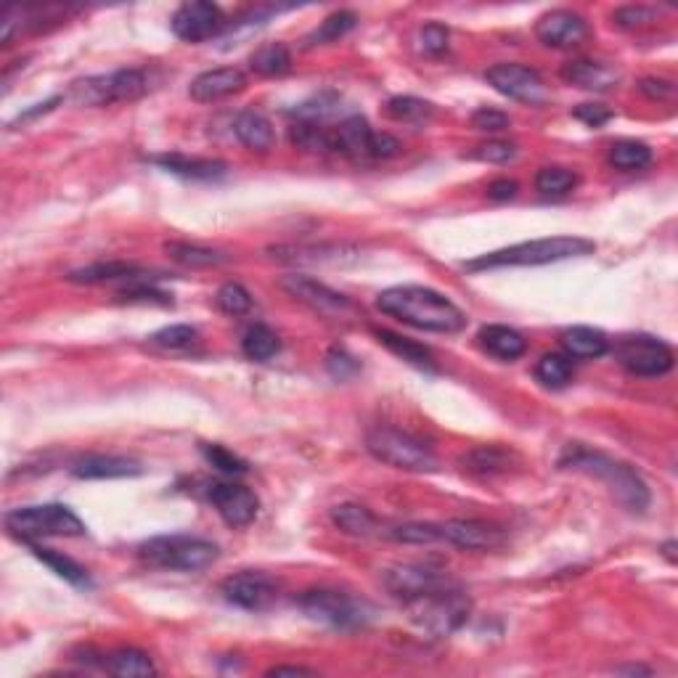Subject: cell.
<instances>
[{"label":"cell","instance_id":"cell-1","mask_svg":"<svg viewBox=\"0 0 678 678\" xmlns=\"http://www.w3.org/2000/svg\"><path fill=\"white\" fill-rule=\"evenodd\" d=\"M377 308L385 316L435 334H459L467 326V313L430 287H392L377 297Z\"/></svg>","mask_w":678,"mask_h":678},{"label":"cell","instance_id":"cell-2","mask_svg":"<svg viewBox=\"0 0 678 678\" xmlns=\"http://www.w3.org/2000/svg\"><path fill=\"white\" fill-rule=\"evenodd\" d=\"M559 469H573V472H581V475L599 480L620 506H626L628 512L644 514L649 504H652L649 485L644 483V477L631 464L612 459V456L602 451H591V448L581 443L567 445L562 456H559Z\"/></svg>","mask_w":678,"mask_h":678},{"label":"cell","instance_id":"cell-3","mask_svg":"<svg viewBox=\"0 0 678 678\" xmlns=\"http://www.w3.org/2000/svg\"><path fill=\"white\" fill-rule=\"evenodd\" d=\"M596 249L591 239L583 236H549V239H533V242L512 244L506 249H496L488 255L464 263L467 271H493V268H533V265H551L570 260V257H586Z\"/></svg>","mask_w":678,"mask_h":678},{"label":"cell","instance_id":"cell-4","mask_svg":"<svg viewBox=\"0 0 678 678\" xmlns=\"http://www.w3.org/2000/svg\"><path fill=\"white\" fill-rule=\"evenodd\" d=\"M406 610L419 631L427 633L430 639H445L467 623L469 612H472V599L456 583H451V586L437 588L432 594L411 599L406 602Z\"/></svg>","mask_w":678,"mask_h":678},{"label":"cell","instance_id":"cell-5","mask_svg":"<svg viewBox=\"0 0 678 678\" xmlns=\"http://www.w3.org/2000/svg\"><path fill=\"white\" fill-rule=\"evenodd\" d=\"M138 554L151 567L178 570V573H199L220 559V549L199 535H157L138 546Z\"/></svg>","mask_w":678,"mask_h":678},{"label":"cell","instance_id":"cell-6","mask_svg":"<svg viewBox=\"0 0 678 678\" xmlns=\"http://www.w3.org/2000/svg\"><path fill=\"white\" fill-rule=\"evenodd\" d=\"M6 528L16 538H22L24 543L38 541V538H51V535H59V538H80V535L88 533L85 522L64 504H40L11 509L6 514Z\"/></svg>","mask_w":678,"mask_h":678},{"label":"cell","instance_id":"cell-7","mask_svg":"<svg viewBox=\"0 0 678 678\" xmlns=\"http://www.w3.org/2000/svg\"><path fill=\"white\" fill-rule=\"evenodd\" d=\"M149 91L144 69H114L109 75H93L77 80L67 98L77 106H109L138 101Z\"/></svg>","mask_w":678,"mask_h":678},{"label":"cell","instance_id":"cell-8","mask_svg":"<svg viewBox=\"0 0 678 678\" xmlns=\"http://www.w3.org/2000/svg\"><path fill=\"white\" fill-rule=\"evenodd\" d=\"M366 451L387 467L406 469V472H430L437 467L435 456L422 440L395 427H374L366 435Z\"/></svg>","mask_w":678,"mask_h":678},{"label":"cell","instance_id":"cell-9","mask_svg":"<svg viewBox=\"0 0 678 678\" xmlns=\"http://www.w3.org/2000/svg\"><path fill=\"white\" fill-rule=\"evenodd\" d=\"M294 604L300 607L302 615L316 623H324L329 628H339V631H350L366 623V604L353 599L345 591H334V588H310L302 591Z\"/></svg>","mask_w":678,"mask_h":678},{"label":"cell","instance_id":"cell-10","mask_svg":"<svg viewBox=\"0 0 678 678\" xmlns=\"http://www.w3.org/2000/svg\"><path fill=\"white\" fill-rule=\"evenodd\" d=\"M615 358L633 377H663L676 363L671 345L649 334H631L620 339L615 345Z\"/></svg>","mask_w":678,"mask_h":678},{"label":"cell","instance_id":"cell-11","mask_svg":"<svg viewBox=\"0 0 678 678\" xmlns=\"http://www.w3.org/2000/svg\"><path fill=\"white\" fill-rule=\"evenodd\" d=\"M281 289L302 302L305 308L324 318H334V321H345V318L355 316V305L350 297H345L337 289L326 287L321 281L310 279V276H300V273H289L281 279Z\"/></svg>","mask_w":678,"mask_h":678},{"label":"cell","instance_id":"cell-12","mask_svg":"<svg viewBox=\"0 0 678 678\" xmlns=\"http://www.w3.org/2000/svg\"><path fill=\"white\" fill-rule=\"evenodd\" d=\"M485 80L493 85V91L512 98V101H520V104L541 106L549 98L543 77L525 64H493L485 72Z\"/></svg>","mask_w":678,"mask_h":678},{"label":"cell","instance_id":"cell-13","mask_svg":"<svg viewBox=\"0 0 678 678\" xmlns=\"http://www.w3.org/2000/svg\"><path fill=\"white\" fill-rule=\"evenodd\" d=\"M220 594L239 610L263 612L279 599V583L260 570H242V573L228 575L226 581L220 583Z\"/></svg>","mask_w":678,"mask_h":678},{"label":"cell","instance_id":"cell-14","mask_svg":"<svg viewBox=\"0 0 678 678\" xmlns=\"http://www.w3.org/2000/svg\"><path fill=\"white\" fill-rule=\"evenodd\" d=\"M226 16L220 11V6L207 3V0H191L178 6V11L170 19L175 38H181L183 43H202L226 30Z\"/></svg>","mask_w":678,"mask_h":678},{"label":"cell","instance_id":"cell-15","mask_svg":"<svg viewBox=\"0 0 678 678\" xmlns=\"http://www.w3.org/2000/svg\"><path fill=\"white\" fill-rule=\"evenodd\" d=\"M382 581H385L387 591L403 604L453 583L443 570H435L430 565H395L390 570H385Z\"/></svg>","mask_w":678,"mask_h":678},{"label":"cell","instance_id":"cell-16","mask_svg":"<svg viewBox=\"0 0 678 678\" xmlns=\"http://www.w3.org/2000/svg\"><path fill=\"white\" fill-rule=\"evenodd\" d=\"M207 498L220 514V520L226 522L228 528H247L252 525L260 512V498L255 490L239 483H212L207 488Z\"/></svg>","mask_w":678,"mask_h":678},{"label":"cell","instance_id":"cell-17","mask_svg":"<svg viewBox=\"0 0 678 678\" xmlns=\"http://www.w3.org/2000/svg\"><path fill=\"white\" fill-rule=\"evenodd\" d=\"M591 35L588 22L581 14L557 8L543 14L535 24V38L541 40L546 48H557V51H573V48L583 46Z\"/></svg>","mask_w":678,"mask_h":678},{"label":"cell","instance_id":"cell-18","mask_svg":"<svg viewBox=\"0 0 678 678\" xmlns=\"http://www.w3.org/2000/svg\"><path fill=\"white\" fill-rule=\"evenodd\" d=\"M440 538L467 551L501 549L506 541L504 530L483 520H448L440 525Z\"/></svg>","mask_w":678,"mask_h":678},{"label":"cell","instance_id":"cell-19","mask_svg":"<svg viewBox=\"0 0 678 678\" xmlns=\"http://www.w3.org/2000/svg\"><path fill=\"white\" fill-rule=\"evenodd\" d=\"M247 85L242 69L236 67H218L207 69L202 75H196L189 85V96L199 104H212L220 98H228L239 93Z\"/></svg>","mask_w":678,"mask_h":678},{"label":"cell","instance_id":"cell-20","mask_svg":"<svg viewBox=\"0 0 678 678\" xmlns=\"http://www.w3.org/2000/svg\"><path fill=\"white\" fill-rule=\"evenodd\" d=\"M72 475L77 480H120V477L144 475V467L128 456H112V453H91L72 464Z\"/></svg>","mask_w":678,"mask_h":678},{"label":"cell","instance_id":"cell-21","mask_svg":"<svg viewBox=\"0 0 678 678\" xmlns=\"http://www.w3.org/2000/svg\"><path fill=\"white\" fill-rule=\"evenodd\" d=\"M157 276H151V271L141 268L136 263H125V260H106V263H91L77 268V271L67 273V281L72 284H106V281H128V284H138V281H151Z\"/></svg>","mask_w":678,"mask_h":678},{"label":"cell","instance_id":"cell-22","mask_svg":"<svg viewBox=\"0 0 678 678\" xmlns=\"http://www.w3.org/2000/svg\"><path fill=\"white\" fill-rule=\"evenodd\" d=\"M562 80L575 88H583V91H596L604 93L615 88L620 83V72L610 64H602V61H588V59H575L567 61L562 67Z\"/></svg>","mask_w":678,"mask_h":678},{"label":"cell","instance_id":"cell-23","mask_svg":"<svg viewBox=\"0 0 678 678\" xmlns=\"http://www.w3.org/2000/svg\"><path fill=\"white\" fill-rule=\"evenodd\" d=\"M374 130L361 114H350L332 128V154H342L350 159H369Z\"/></svg>","mask_w":678,"mask_h":678},{"label":"cell","instance_id":"cell-24","mask_svg":"<svg viewBox=\"0 0 678 678\" xmlns=\"http://www.w3.org/2000/svg\"><path fill=\"white\" fill-rule=\"evenodd\" d=\"M149 162L159 165L162 170L189 181H218L226 175V162L220 159H202V157H186V154H157L149 157Z\"/></svg>","mask_w":678,"mask_h":678},{"label":"cell","instance_id":"cell-25","mask_svg":"<svg viewBox=\"0 0 678 678\" xmlns=\"http://www.w3.org/2000/svg\"><path fill=\"white\" fill-rule=\"evenodd\" d=\"M517 461V453L504 448V445H477L459 459L461 469L477 477H496L506 475L512 464Z\"/></svg>","mask_w":678,"mask_h":678},{"label":"cell","instance_id":"cell-26","mask_svg":"<svg viewBox=\"0 0 678 678\" xmlns=\"http://www.w3.org/2000/svg\"><path fill=\"white\" fill-rule=\"evenodd\" d=\"M234 136L239 138V144L247 146L249 151L265 154L271 151L276 144V133H273L271 120L257 109H244L234 117Z\"/></svg>","mask_w":678,"mask_h":678},{"label":"cell","instance_id":"cell-27","mask_svg":"<svg viewBox=\"0 0 678 678\" xmlns=\"http://www.w3.org/2000/svg\"><path fill=\"white\" fill-rule=\"evenodd\" d=\"M477 339H480V345H483L490 355H496L501 361H517V358H522L525 350H528V339L522 337L517 329L504 324L483 326L480 334H477Z\"/></svg>","mask_w":678,"mask_h":678},{"label":"cell","instance_id":"cell-28","mask_svg":"<svg viewBox=\"0 0 678 678\" xmlns=\"http://www.w3.org/2000/svg\"><path fill=\"white\" fill-rule=\"evenodd\" d=\"M271 252L281 263H342L347 257H355V249L345 247V244H321V247L281 244V247H273Z\"/></svg>","mask_w":678,"mask_h":678},{"label":"cell","instance_id":"cell-29","mask_svg":"<svg viewBox=\"0 0 678 678\" xmlns=\"http://www.w3.org/2000/svg\"><path fill=\"white\" fill-rule=\"evenodd\" d=\"M559 342H562V347H565V353L570 358H581V361L602 358L610 350L607 334L599 332V329H591V326H573V329L562 332Z\"/></svg>","mask_w":678,"mask_h":678},{"label":"cell","instance_id":"cell-30","mask_svg":"<svg viewBox=\"0 0 678 678\" xmlns=\"http://www.w3.org/2000/svg\"><path fill=\"white\" fill-rule=\"evenodd\" d=\"M374 337L379 339V345H385L392 355H398L406 363L416 366L422 371H435V355L430 353V347L419 345L414 339L400 337V334L390 332V329H374Z\"/></svg>","mask_w":678,"mask_h":678},{"label":"cell","instance_id":"cell-31","mask_svg":"<svg viewBox=\"0 0 678 678\" xmlns=\"http://www.w3.org/2000/svg\"><path fill=\"white\" fill-rule=\"evenodd\" d=\"M106 673L120 678H146L157 673V665L151 663V657L141 649H114L112 655H106L104 660Z\"/></svg>","mask_w":678,"mask_h":678},{"label":"cell","instance_id":"cell-32","mask_svg":"<svg viewBox=\"0 0 678 678\" xmlns=\"http://www.w3.org/2000/svg\"><path fill=\"white\" fill-rule=\"evenodd\" d=\"M30 549L43 565L51 567L53 573L59 575V578H64L67 583L80 588L91 586V575H88V570H85L83 565H77L72 557H67V554H61V551L56 549H48V546H40V543L35 541H30Z\"/></svg>","mask_w":678,"mask_h":678},{"label":"cell","instance_id":"cell-33","mask_svg":"<svg viewBox=\"0 0 678 678\" xmlns=\"http://www.w3.org/2000/svg\"><path fill=\"white\" fill-rule=\"evenodd\" d=\"M249 69L260 77H281L292 69V51L287 43H263L249 56Z\"/></svg>","mask_w":678,"mask_h":678},{"label":"cell","instance_id":"cell-34","mask_svg":"<svg viewBox=\"0 0 678 678\" xmlns=\"http://www.w3.org/2000/svg\"><path fill=\"white\" fill-rule=\"evenodd\" d=\"M355 24H358V16L355 11H334L324 19V22L318 24L316 30L310 32L308 38H305V48H316V46H329V43H337L347 35V32L355 30Z\"/></svg>","mask_w":678,"mask_h":678},{"label":"cell","instance_id":"cell-35","mask_svg":"<svg viewBox=\"0 0 678 678\" xmlns=\"http://www.w3.org/2000/svg\"><path fill=\"white\" fill-rule=\"evenodd\" d=\"M332 522L342 533L355 535V538H366L377 530V517L361 504H339L332 509Z\"/></svg>","mask_w":678,"mask_h":678},{"label":"cell","instance_id":"cell-36","mask_svg":"<svg viewBox=\"0 0 678 678\" xmlns=\"http://www.w3.org/2000/svg\"><path fill=\"white\" fill-rule=\"evenodd\" d=\"M165 252L173 257L175 263L186 265V268H215L228 260L223 252L210 247H199V244L189 242H167Z\"/></svg>","mask_w":678,"mask_h":678},{"label":"cell","instance_id":"cell-37","mask_svg":"<svg viewBox=\"0 0 678 678\" xmlns=\"http://www.w3.org/2000/svg\"><path fill=\"white\" fill-rule=\"evenodd\" d=\"M242 350L249 361H257V363L271 361L273 355L281 350V339H279V334L273 332L271 326L255 324V326H249L247 332H244Z\"/></svg>","mask_w":678,"mask_h":678},{"label":"cell","instance_id":"cell-38","mask_svg":"<svg viewBox=\"0 0 678 678\" xmlns=\"http://www.w3.org/2000/svg\"><path fill=\"white\" fill-rule=\"evenodd\" d=\"M535 379L543 387L562 390L573 382V358L562 353H546L541 361L535 363Z\"/></svg>","mask_w":678,"mask_h":678},{"label":"cell","instance_id":"cell-39","mask_svg":"<svg viewBox=\"0 0 678 678\" xmlns=\"http://www.w3.org/2000/svg\"><path fill=\"white\" fill-rule=\"evenodd\" d=\"M289 141L302 151H332V128L318 125V122H294L289 128Z\"/></svg>","mask_w":678,"mask_h":678},{"label":"cell","instance_id":"cell-40","mask_svg":"<svg viewBox=\"0 0 678 678\" xmlns=\"http://www.w3.org/2000/svg\"><path fill=\"white\" fill-rule=\"evenodd\" d=\"M610 162L618 170H641L652 162V149L641 141H618L610 146Z\"/></svg>","mask_w":678,"mask_h":678},{"label":"cell","instance_id":"cell-41","mask_svg":"<svg viewBox=\"0 0 678 678\" xmlns=\"http://www.w3.org/2000/svg\"><path fill=\"white\" fill-rule=\"evenodd\" d=\"M578 186V175L567 167H543L541 173L535 175V189L546 196H562Z\"/></svg>","mask_w":678,"mask_h":678},{"label":"cell","instance_id":"cell-42","mask_svg":"<svg viewBox=\"0 0 678 678\" xmlns=\"http://www.w3.org/2000/svg\"><path fill=\"white\" fill-rule=\"evenodd\" d=\"M199 451H202L204 461L207 464H212V467L218 469V472H223V475H247L249 467L247 461L239 459L234 451H228V448H223V445L218 443H202L199 445Z\"/></svg>","mask_w":678,"mask_h":678},{"label":"cell","instance_id":"cell-43","mask_svg":"<svg viewBox=\"0 0 678 678\" xmlns=\"http://www.w3.org/2000/svg\"><path fill=\"white\" fill-rule=\"evenodd\" d=\"M387 535L392 541L411 543V546H427V543L443 541L440 538V525H432V522H406V525L387 530Z\"/></svg>","mask_w":678,"mask_h":678},{"label":"cell","instance_id":"cell-44","mask_svg":"<svg viewBox=\"0 0 678 678\" xmlns=\"http://www.w3.org/2000/svg\"><path fill=\"white\" fill-rule=\"evenodd\" d=\"M339 98L334 93H321V96L310 98L305 104L294 106L292 117H297V122H318V125H324L334 112H337Z\"/></svg>","mask_w":678,"mask_h":678},{"label":"cell","instance_id":"cell-45","mask_svg":"<svg viewBox=\"0 0 678 678\" xmlns=\"http://www.w3.org/2000/svg\"><path fill=\"white\" fill-rule=\"evenodd\" d=\"M215 302H218V308L228 316H244L252 310V294L242 287V284H236V281H228L223 287L218 289L215 294Z\"/></svg>","mask_w":678,"mask_h":678},{"label":"cell","instance_id":"cell-46","mask_svg":"<svg viewBox=\"0 0 678 678\" xmlns=\"http://www.w3.org/2000/svg\"><path fill=\"white\" fill-rule=\"evenodd\" d=\"M196 339H199V332H196L194 326L175 324L159 329L157 334H151V345L165 347V350H189V347L196 345Z\"/></svg>","mask_w":678,"mask_h":678},{"label":"cell","instance_id":"cell-47","mask_svg":"<svg viewBox=\"0 0 678 678\" xmlns=\"http://www.w3.org/2000/svg\"><path fill=\"white\" fill-rule=\"evenodd\" d=\"M385 112L390 114L392 120L414 122L427 117V114L432 112V104H427V101H422V98L416 96H392L390 101H387Z\"/></svg>","mask_w":678,"mask_h":678},{"label":"cell","instance_id":"cell-48","mask_svg":"<svg viewBox=\"0 0 678 678\" xmlns=\"http://www.w3.org/2000/svg\"><path fill=\"white\" fill-rule=\"evenodd\" d=\"M117 297L122 302H141V305H173V294L159 292L157 287H151L149 281L128 284V289H122Z\"/></svg>","mask_w":678,"mask_h":678},{"label":"cell","instance_id":"cell-49","mask_svg":"<svg viewBox=\"0 0 678 678\" xmlns=\"http://www.w3.org/2000/svg\"><path fill=\"white\" fill-rule=\"evenodd\" d=\"M612 22L620 30H641V27L657 22V11L652 6H623L612 14Z\"/></svg>","mask_w":678,"mask_h":678},{"label":"cell","instance_id":"cell-50","mask_svg":"<svg viewBox=\"0 0 678 678\" xmlns=\"http://www.w3.org/2000/svg\"><path fill=\"white\" fill-rule=\"evenodd\" d=\"M448 40H451V32H448L445 24L430 22L419 30V48L427 56H443L448 51Z\"/></svg>","mask_w":678,"mask_h":678},{"label":"cell","instance_id":"cell-51","mask_svg":"<svg viewBox=\"0 0 678 678\" xmlns=\"http://www.w3.org/2000/svg\"><path fill=\"white\" fill-rule=\"evenodd\" d=\"M358 369H361L358 361H355L353 355L347 353V350H342V347H332V350L326 353V371H329L334 379H339V382L355 377Z\"/></svg>","mask_w":678,"mask_h":678},{"label":"cell","instance_id":"cell-52","mask_svg":"<svg viewBox=\"0 0 678 678\" xmlns=\"http://www.w3.org/2000/svg\"><path fill=\"white\" fill-rule=\"evenodd\" d=\"M514 154H517V146L509 144V141H485L469 157L488 162V165H504V162L514 159Z\"/></svg>","mask_w":678,"mask_h":678},{"label":"cell","instance_id":"cell-53","mask_svg":"<svg viewBox=\"0 0 678 678\" xmlns=\"http://www.w3.org/2000/svg\"><path fill=\"white\" fill-rule=\"evenodd\" d=\"M472 128L483 130V133H498V130L509 128V117L504 112H498V109H477L472 114Z\"/></svg>","mask_w":678,"mask_h":678},{"label":"cell","instance_id":"cell-54","mask_svg":"<svg viewBox=\"0 0 678 678\" xmlns=\"http://www.w3.org/2000/svg\"><path fill=\"white\" fill-rule=\"evenodd\" d=\"M573 117L588 128H602L612 120V109H607L604 104H581L573 109Z\"/></svg>","mask_w":678,"mask_h":678},{"label":"cell","instance_id":"cell-55","mask_svg":"<svg viewBox=\"0 0 678 678\" xmlns=\"http://www.w3.org/2000/svg\"><path fill=\"white\" fill-rule=\"evenodd\" d=\"M639 91L652 101H668L676 93V85L671 80H663V77H644L639 83Z\"/></svg>","mask_w":678,"mask_h":678},{"label":"cell","instance_id":"cell-56","mask_svg":"<svg viewBox=\"0 0 678 678\" xmlns=\"http://www.w3.org/2000/svg\"><path fill=\"white\" fill-rule=\"evenodd\" d=\"M398 151H400L398 138L390 136V133H377V130H374L369 159H390V157H395Z\"/></svg>","mask_w":678,"mask_h":678},{"label":"cell","instance_id":"cell-57","mask_svg":"<svg viewBox=\"0 0 678 678\" xmlns=\"http://www.w3.org/2000/svg\"><path fill=\"white\" fill-rule=\"evenodd\" d=\"M517 181H509V178H498L488 186V196L493 202H506V199H514L517 196Z\"/></svg>","mask_w":678,"mask_h":678},{"label":"cell","instance_id":"cell-58","mask_svg":"<svg viewBox=\"0 0 678 678\" xmlns=\"http://www.w3.org/2000/svg\"><path fill=\"white\" fill-rule=\"evenodd\" d=\"M56 104H61V96H53V98H48L46 104H35V109H27V112H24V114H19V117H16V120L11 122V128H14L16 122L35 120V117H40V114L51 112V109H53V106H56Z\"/></svg>","mask_w":678,"mask_h":678},{"label":"cell","instance_id":"cell-59","mask_svg":"<svg viewBox=\"0 0 678 678\" xmlns=\"http://www.w3.org/2000/svg\"><path fill=\"white\" fill-rule=\"evenodd\" d=\"M313 673L316 671L302 668V665H276V668H271L265 676H313Z\"/></svg>","mask_w":678,"mask_h":678},{"label":"cell","instance_id":"cell-60","mask_svg":"<svg viewBox=\"0 0 678 678\" xmlns=\"http://www.w3.org/2000/svg\"><path fill=\"white\" fill-rule=\"evenodd\" d=\"M618 673H623V676H649V668H641V665H626V668H618Z\"/></svg>","mask_w":678,"mask_h":678},{"label":"cell","instance_id":"cell-61","mask_svg":"<svg viewBox=\"0 0 678 678\" xmlns=\"http://www.w3.org/2000/svg\"><path fill=\"white\" fill-rule=\"evenodd\" d=\"M673 551H676V541L665 543L663 554H665V557H668V562H676V554H673Z\"/></svg>","mask_w":678,"mask_h":678}]
</instances>
